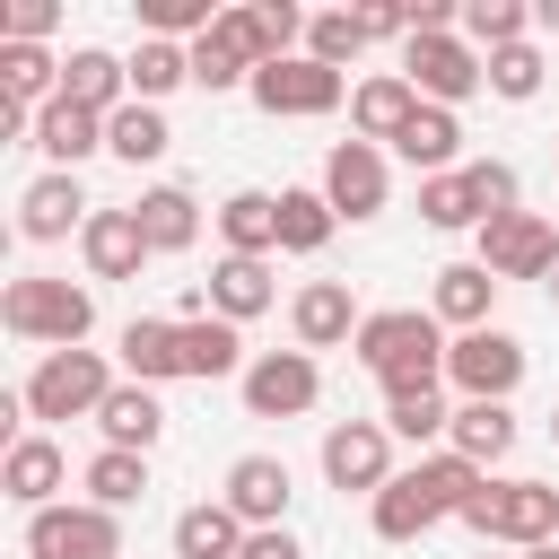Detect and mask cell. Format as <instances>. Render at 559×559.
<instances>
[{"mask_svg": "<svg viewBox=\"0 0 559 559\" xmlns=\"http://www.w3.org/2000/svg\"><path fill=\"white\" fill-rule=\"evenodd\" d=\"M114 384H122V376H114V358H105V349H44V358H35V376L17 384V402H26V419H35V428H61V419H96Z\"/></svg>", "mask_w": 559, "mask_h": 559, "instance_id": "3", "label": "cell"}, {"mask_svg": "<svg viewBox=\"0 0 559 559\" xmlns=\"http://www.w3.org/2000/svg\"><path fill=\"white\" fill-rule=\"evenodd\" d=\"M480 61H489V96H507V105H533L542 79H550L542 44H507V52H480Z\"/></svg>", "mask_w": 559, "mask_h": 559, "instance_id": "43", "label": "cell"}, {"mask_svg": "<svg viewBox=\"0 0 559 559\" xmlns=\"http://www.w3.org/2000/svg\"><path fill=\"white\" fill-rule=\"evenodd\" d=\"M0 323H9V341H35V349H87L96 288L87 280H52V271H17L0 288Z\"/></svg>", "mask_w": 559, "mask_h": 559, "instance_id": "2", "label": "cell"}, {"mask_svg": "<svg viewBox=\"0 0 559 559\" xmlns=\"http://www.w3.org/2000/svg\"><path fill=\"white\" fill-rule=\"evenodd\" d=\"M61 96L114 122V114L131 105V61H122V52H105V44H79V52L61 61Z\"/></svg>", "mask_w": 559, "mask_h": 559, "instance_id": "21", "label": "cell"}, {"mask_svg": "<svg viewBox=\"0 0 559 559\" xmlns=\"http://www.w3.org/2000/svg\"><path fill=\"white\" fill-rule=\"evenodd\" d=\"M358 297H349V280H306L297 297H288V332H297V349H349L358 341Z\"/></svg>", "mask_w": 559, "mask_h": 559, "instance_id": "16", "label": "cell"}, {"mask_svg": "<svg viewBox=\"0 0 559 559\" xmlns=\"http://www.w3.org/2000/svg\"><path fill=\"white\" fill-rule=\"evenodd\" d=\"M384 428H393V445H419V454H437V445H445V428H454V411H445V384H428V393H384Z\"/></svg>", "mask_w": 559, "mask_h": 559, "instance_id": "36", "label": "cell"}, {"mask_svg": "<svg viewBox=\"0 0 559 559\" xmlns=\"http://www.w3.org/2000/svg\"><path fill=\"white\" fill-rule=\"evenodd\" d=\"M463 183H472V201H480V227H489V218H507V210H524V201H515V166H507V157H472V166H463Z\"/></svg>", "mask_w": 559, "mask_h": 559, "instance_id": "44", "label": "cell"}, {"mask_svg": "<svg viewBox=\"0 0 559 559\" xmlns=\"http://www.w3.org/2000/svg\"><path fill=\"white\" fill-rule=\"evenodd\" d=\"M445 445L463 454V463H507L515 454V411L507 402H454V428H445Z\"/></svg>", "mask_w": 559, "mask_h": 559, "instance_id": "30", "label": "cell"}, {"mask_svg": "<svg viewBox=\"0 0 559 559\" xmlns=\"http://www.w3.org/2000/svg\"><path fill=\"white\" fill-rule=\"evenodd\" d=\"M533 17H542V26H559V0H542V9H533Z\"/></svg>", "mask_w": 559, "mask_h": 559, "instance_id": "47", "label": "cell"}, {"mask_svg": "<svg viewBox=\"0 0 559 559\" xmlns=\"http://www.w3.org/2000/svg\"><path fill=\"white\" fill-rule=\"evenodd\" d=\"M253 35H245V9H218V26L192 44V87L201 96H236V87H253Z\"/></svg>", "mask_w": 559, "mask_h": 559, "instance_id": "17", "label": "cell"}, {"mask_svg": "<svg viewBox=\"0 0 559 559\" xmlns=\"http://www.w3.org/2000/svg\"><path fill=\"white\" fill-rule=\"evenodd\" d=\"M122 61H131V96H140V105H166L175 87H192V44H166V35H140V44L122 52Z\"/></svg>", "mask_w": 559, "mask_h": 559, "instance_id": "31", "label": "cell"}, {"mask_svg": "<svg viewBox=\"0 0 559 559\" xmlns=\"http://www.w3.org/2000/svg\"><path fill=\"white\" fill-rule=\"evenodd\" d=\"M314 463H323V480L341 498H376L393 480V428L384 419H332L323 445H314Z\"/></svg>", "mask_w": 559, "mask_h": 559, "instance_id": "11", "label": "cell"}, {"mask_svg": "<svg viewBox=\"0 0 559 559\" xmlns=\"http://www.w3.org/2000/svg\"><path fill=\"white\" fill-rule=\"evenodd\" d=\"M332 201H323V183H288L280 192V253H323L332 245Z\"/></svg>", "mask_w": 559, "mask_h": 559, "instance_id": "39", "label": "cell"}, {"mask_svg": "<svg viewBox=\"0 0 559 559\" xmlns=\"http://www.w3.org/2000/svg\"><path fill=\"white\" fill-rule=\"evenodd\" d=\"M236 550H245V524L227 498H201L175 515V559H236Z\"/></svg>", "mask_w": 559, "mask_h": 559, "instance_id": "34", "label": "cell"}, {"mask_svg": "<svg viewBox=\"0 0 559 559\" xmlns=\"http://www.w3.org/2000/svg\"><path fill=\"white\" fill-rule=\"evenodd\" d=\"M463 44H472V52L533 44V9H524V0H463Z\"/></svg>", "mask_w": 559, "mask_h": 559, "instance_id": "40", "label": "cell"}, {"mask_svg": "<svg viewBox=\"0 0 559 559\" xmlns=\"http://www.w3.org/2000/svg\"><path fill=\"white\" fill-rule=\"evenodd\" d=\"M0 96L26 105V114H44V105L61 96V61H52L44 44H0Z\"/></svg>", "mask_w": 559, "mask_h": 559, "instance_id": "35", "label": "cell"}, {"mask_svg": "<svg viewBox=\"0 0 559 559\" xmlns=\"http://www.w3.org/2000/svg\"><path fill=\"white\" fill-rule=\"evenodd\" d=\"M437 524H445V515L428 507V489H419L411 472H393V480L367 498V533H376V542H393V550H402V542H428Z\"/></svg>", "mask_w": 559, "mask_h": 559, "instance_id": "29", "label": "cell"}, {"mask_svg": "<svg viewBox=\"0 0 559 559\" xmlns=\"http://www.w3.org/2000/svg\"><path fill=\"white\" fill-rule=\"evenodd\" d=\"M52 26H61L52 0H9V9H0V44H44Z\"/></svg>", "mask_w": 559, "mask_h": 559, "instance_id": "45", "label": "cell"}, {"mask_svg": "<svg viewBox=\"0 0 559 559\" xmlns=\"http://www.w3.org/2000/svg\"><path fill=\"white\" fill-rule=\"evenodd\" d=\"M114 367H122L131 384H175V376H183V323H175V314H131V323L114 332Z\"/></svg>", "mask_w": 559, "mask_h": 559, "instance_id": "18", "label": "cell"}, {"mask_svg": "<svg viewBox=\"0 0 559 559\" xmlns=\"http://www.w3.org/2000/svg\"><path fill=\"white\" fill-rule=\"evenodd\" d=\"M236 559H306V542L288 533V524H271V533H245V550Z\"/></svg>", "mask_w": 559, "mask_h": 559, "instance_id": "46", "label": "cell"}, {"mask_svg": "<svg viewBox=\"0 0 559 559\" xmlns=\"http://www.w3.org/2000/svg\"><path fill=\"white\" fill-rule=\"evenodd\" d=\"M393 157H402V166H419V183H428V175H454V166H472V157H463V114H445V105H419V114L402 122Z\"/></svg>", "mask_w": 559, "mask_h": 559, "instance_id": "24", "label": "cell"}, {"mask_svg": "<svg viewBox=\"0 0 559 559\" xmlns=\"http://www.w3.org/2000/svg\"><path fill=\"white\" fill-rule=\"evenodd\" d=\"M201 288H210V314H218V323H253V314L280 306V280H271V262H253V253H218Z\"/></svg>", "mask_w": 559, "mask_h": 559, "instance_id": "20", "label": "cell"}, {"mask_svg": "<svg viewBox=\"0 0 559 559\" xmlns=\"http://www.w3.org/2000/svg\"><path fill=\"white\" fill-rule=\"evenodd\" d=\"M542 288H550V306H559V271H550V280H542Z\"/></svg>", "mask_w": 559, "mask_h": 559, "instance_id": "50", "label": "cell"}, {"mask_svg": "<svg viewBox=\"0 0 559 559\" xmlns=\"http://www.w3.org/2000/svg\"><path fill=\"white\" fill-rule=\"evenodd\" d=\"M445 323L428 314V306H384V314H367L358 323V341H349V358L384 384V393H428V384H445Z\"/></svg>", "mask_w": 559, "mask_h": 559, "instance_id": "1", "label": "cell"}, {"mask_svg": "<svg viewBox=\"0 0 559 559\" xmlns=\"http://www.w3.org/2000/svg\"><path fill=\"white\" fill-rule=\"evenodd\" d=\"M411 114H419V87H411L402 70H367V79L349 87V140H376V148H393Z\"/></svg>", "mask_w": 559, "mask_h": 559, "instance_id": "19", "label": "cell"}, {"mask_svg": "<svg viewBox=\"0 0 559 559\" xmlns=\"http://www.w3.org/2000/svg\"><path fill=\"white\" fill-rule=\"evenodd\" d=\"M35 148H44V166H52V175H79V166L105 148V114H87V105L52 96V105L35 114Z\"/></svg>", "mask_w": 559, "mask_h": 559, "instance_id": "22", "label": "cell"}, {"mask_svg": "<svg viewBox=\"0 0 559 559\" xmlns=\"http://www.w3.org/2000/svg\"><path fill=\"white\" fill-rule=\"evenodd\" d=\"M323 201H332V218H349V227L384 218V210H393V148H376V140H332V157H323Z\"/></svg>", "mask_w": 559, "mask_h": 559, "instance_id": "6", "label": "cell"}, {"mask_svg": "<svg viewBox=\"0 0 559 559\" xmlns=\"http://www.w3.org/2000/svg\"><path fill=\"white\" fill-rule=\"evenodd\" d=\"M61 489H70V454H61L44 428L9 437V454H0V498L26 507V515H44V507H61Z\"/></svg>", "mask_w": 559, "mask_h": 559, "instance_id": "14", "label": "cell"}, {"mask_svg": "<svg viewBox=\"0 0 559 559\" xmlns=\"http://www.w3.org/2000/svg\"><path fill=\"white\" fill-rule=\"evenodd\" d=\"M437 288H428V314L445 323V332H480L489 323V306H498V280H489V262H445V271H428Z\"/></svg>", "mask_w": 559, "mask_h": 559, "instance_id": "26", "label": "cell"}, {"mask_svg": "<svg viewBox=\"0 0 559 559\" xmlns=\"http://www.w3.org/2000/svg\"><path fill=\"white\" fill-rule=\"evenodd\" d=\"M218 245H227V253H253V262H271V253H280V192H262V183H236V192L218 201Z\"/></svg>", "mask_w": 559, "mask_h": 559, "instance_id": "25", "label": "cell"}, {"mask_svg": "<svg viewBox=\"0 0 559 559\" xmlns=\"http://www.w3.org/2000/svg\"><path fill=\"white\" fill-rule=\"evenodd\" d=\"M367 44H376V35H367L358 9H314V17H306V61H323V70H349Z\"/></svg>", "mask_w": 559, "mask_h": 559, "instance_id": "41", "label": "cell"}, {"mask_svg": "<svg viewBox=\"0 0 559 559\" xmlns=\"http://www.w3.org/2000/svg\"><path fill=\"white\" fill-rule=\"evenodd\" d=\"M402 79L419 87V105H445V114H463L480 87H489V61L463 44V26L454 35H411L402 44Z\"/></svg>", "mask_w": 559, "mask_h": 559, "instance_id": "5", "label": "cell"}, {"mask_svg": "<svg viewBox=\"0 0 559 559\" xmlns=\"http://www.w3.org/2000/svg\"><path fill=\"white\" fill-rule=\"evenodd\" d=\"M87 218H96V201H87V183L79 175H35L26 192H17V236L26 245H61V236H87Z\"/></svg>", "mask_w": 559, "mask_h": 559, "instance_id": "15", "label": "cell"}, {"mask_svg": "<svg viewBox=\"0 0 559 559\" xmlns=\"http://www.w3.org/2000/svg\"><path fill=\"white\" fill-rule=\"evenodd\" d=\"M96 437L105 445H122V454H148L157 437H166V402H157V384H114L105 393V411H96Z\"/></svg>", "mask_w": 559, "mask_h": 559, "instance_id": "27", "label": "cell"}, {"mask_svg": "<svg viewBox=\"0 0 559 559\" xmlns=\"http://www.w3.org/2000/svg\"><path fill=\"white\" fill-rule=\"evenodd\" d=\"M411 480L428 489V507H437V515H463V507H472V498L489 489V472H480V463H463L454 445H437V454H419V463H411Z\"/></svg>", "mask_w": 559, "mask_h": 559, "instance_id": "38", "label": "cell"}, {"mask_svg": "<svg viewBox=\"0 0 559 559\" xmlns=\"http://www.w3.org/2000/svg\"><path fill=\"white\" fill-rule=\"evenodd\" d=\"M419 218H428L437 236H463V227L480 236V201H472L463 166H454V175H428V183H419Z\"/></svg>", "mask_w": 559, "mask_h": 559, "instance_id": "42", "label": "cell"}, {"mask_svg": "<svg viewBox=\"0 0 559 559\" xmlns=\"http://www.w3.org/2000/svg\"><path fill=\"white\" fill-rule=\"evenodd\" d=\"M524 367H533V349H524L515 332H498V323L454 332V349H445V384H454L463 402H507V393L524 384Z\"/></svg>", "mask_w": 559, "mask_h": 559, "instance_id": "7", "label": "cell"}, {"mask_svg": "<svg viewBox=\"0 0 559 559\" xmlns=\"http://www.w3.org/2000/svg\"><path fill=\"white\" fill-rule=\"evenodd\" d=\"M472 559H515V550H489V542H480V550H472Z\"/></svg>", "mask_w": 559, "mask_h": 559, "instance_id": "49", "label": "cell"}, {"mask_svg": "<svg viewBox=\"0 0 559 559\" xmlns=\"http://www.w3.org/2000/svg\"><path fill=\"white\" fill-rule=\"evenodd\" d=\"M515 559H559V542H542V550H515Z\"/></svg>", "mask_w": 559, "mask_h": 559, "instance_id": "48", "label": "cell"}, {"mask_svg": "<svg viewBox=\"0 0 559 559\" xmlns=\"http://www.w3.org/2000/svg\"><path fill=\"white\" fill-rule=\"evenodd\" d=\"M79 489H87L96 507H114V515H122V507H140V498H148V454L96 445V454H87V472H79Z\"/></svg>", "mask_w": 559, "mask_h": 559, "instance_id": "37", "label": "cell"}, {"mask_svg": "<svg viewBox=\"0 0 559 559\" xmlns=\"http://www.w3.org/2000/svg\"><path fill=\"white\" fill-rule=\"evenodd\" d=\"M271 122H314V114H341L349 105V70H323V61H271V70H253V87H245Z\"/></svg>", "mask_w": 559, "mask_h": 559, "instance_id": "9", "label": "cell"}, {"mask_svg": "<svg viewBox=\"0 0 559 559\" xmlns=\"http://www.w3.org/2000/svg\"><path fill=\"white\" fill-rule=\"evenodd\" d=\"M463 524L489 550H542V542H559V489L550 480H489L463 507Z\"/></svg>", "mask_w": 559, "mask_h": 559, "instance_id": "4", "label": "cell"}, {"mask_svg": "<svg viewBox=\"0 0 559 559\" xmlns=\"http://www.w3.org/2000/svg\"><path fill=\"white\" fill-rule=\"evenodd\" d=\"M218 498L236 507L245 533H271V524H288V507H297V472H288L280 454H236L227 480H218Z\"/></svg>", "mask_w": 559, "mask_h": 559, "instance_id": "13", "label": "cell"}, {"mask_svg": "<svg viewBox=\"0 0 559 559\" xmlns=\"http://www.w3.org/2000/svg\"><path fill=\"white\" fill-rule=\"evenodd\" d=\"M79 253H87V280H140V271L157 262L131 210H96V218H87V236H79Z\"/></svg>", "mask_w": 559, "mask_h": 559, "instance_id": "23", "label": "cell"}, {"mask_svg": "<svg viewBox=\"0 0 559 559\" xmlns=\"http://www.w3.org/2000/svg\"><path fill=\"white\" fill-rule=\"evenodd\" d=\"M131 218H140L148 253H192V245H201V201H192L183 183H148V192L131 201Z\"/></svg>", "mask_w": 559, "mask_h": 559, "instance_id": "28", "label": "cell"}, {"mask_svg": "<svg viewBox=\"0 0 559 559\" xmlns=\"http://www.w3.org/2000/svg\"><path fill=\"white\" fill-rule=\"evenodd\" d=\"M245 367H253V358H245V323H218V314L183 323V376L218 384V376H245Z\"/></svg>", "mask_w": 559, "mask_h": 559, "instance_id": "33", "label": "cell"}, {"mask_svg": "<svg viewBox=\"0 0 559 559\" xmlns=\"http://www.w3.org/2000/svg\"><path fill=\"white\" fill-rule=\"evenodd\" d=\"M472 262H489L498 288H507V280H550V271H559V227H550L542 210H507V218L480 227V253H472Z\"/></svg>", "mask_w": 559, "mask_h": 559, "instance_id": "12", "label": "cell"}, {"mask_svg": "<svg viewBox=\"0 0 559 559\" xmlns=\"http://www.w3.org/2000/svg\"><path fill=\"white\" fill-rule=\"evenodd\" d=\"M550 445H559V411H550Z\"/></svg>", "mask_w": 559, "mask_h": 559, "instance_id": "51", "label": "cell"}, {"mask_svg": "<svg viewBox=\"0 0 559 559\" xmlns=\"http://www.w3.org/2000/svg\"><path fill=\"white\" fill-rule=\"evenodd\" d=\"M236 393H245L253 419H306L323 402V367H314V349H253Z\"/></svg>", "mask_w": 559, "mask_h": 559, "instance_id": "10", "label": "cell"}, {"mask_svg": "<svg viewBox=\"0 0 559 559\" xmlns=\"http://www.w3.org/2000/svg\"><path fill=\"white\" fill-rule=\"evenodd\" d=\"M175 148V122H166V105H122L114 122H105V157H122V166H157Z\"/></svg>", "mask_w": 559, "mask_h": 559, "instance_id": "32", "label": "cell"}, {"mask_svg": "<svg viewBox=\"0 0 559 559\" xmlns=\"http://www.w3.org/2000/svg\"><path fill=\"white\" fill-rule=\"evenodd\" d=\"M26 559H122V515L96 498H61L26 515Z\"/></svg>", "mask_w": 559, "mask_h": 559, "instance_id": "8", "label": "cell"}]
</instances>
